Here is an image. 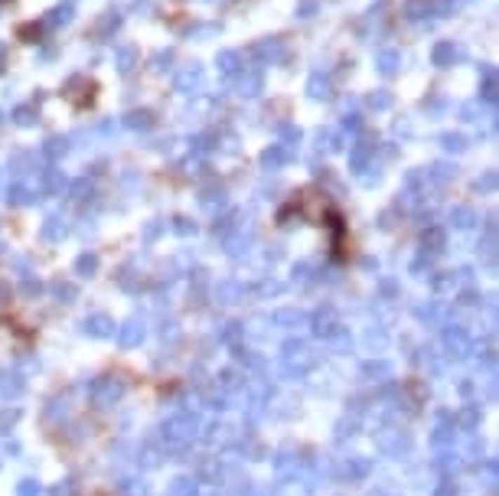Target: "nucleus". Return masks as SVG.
<instances>
[{
  "label": "nucleus",
  "instance_id": "f257e3e1",
  "mask_svg": "<svg viewBox=\"0 0 499 496\" xmlns=\"http://www.w3.org/2000/svg\"><path fill=\"white\" fill-rule=\"evenodd\" d=\"M199 85H203V69H199V66H189V69H183V72H179V78H177L179 92H196Z\"/></svg>",
  "mask_w": 499,
  "mask_h": 496
},
{
  "label": "nucleus",
  "instance_id": "f03ea898",
  "mask_svg": "<svg viewBox=\"0 0 499 496\" xmlns=\"http://www.w3.org/2000/svg\"><path fill=\"white\" fill-rule=\"evenodd\" d=\"M219 62H222V72H226V76H235L238 72V53H222V59H219Z\"/></svg>",
  "mask_w": 499,
  "mask_h": 496
},
{
  "label": "nucleus",
  "instance_id": "7ed1b4c3",
  "mask_svg": "<svg viewBox=\"0 0 499 496\" xmlns=\"http://www.w3.org/2000/svg\"><path fill=\"white\" fill-rule=\"evenodd\" d=\"M453 53H457V49H453V43H441V46L434 49V62H437V66H444L447 59H453Z\"/></svg>",
  "mask_w": 499,
  "mask_h": 496
},
{
  "label": "nucleus",
  "instance_id": "20e7f679",
  "mask_svg": "<svg viewBox=\"0 0 499 496\" xmlns=\"http://www.w3.org/2000/svg\"><path fill=\"white\" fill-rule=\"evenodd\" d=\"M258 88H261V76L242 78V95H258Z\"/></svg>",
  "mask_w": 499,
  "mask_h": 496
},
{
  "label": "nucleus",
  "instance_id": "39448f33",
  "mask_svg": "<svg viewBox=\"0 0 499 496\" xmlns=\"http://www.w3.org/2000/svg\"><path fill=\"white\" fill-rule=\"evenodd\" d=\"M395 62H398L395 53H382V59H378V69H382L385 76H392V72H395Z\"/></svg>",
  "mask_w": 499,
  "mask_h": 496
},
{
  "label": "nucleus",
  "instance_id": "423d86ee",
  "mask_svg": "<svg viewBox=\"0 0 499 496\" xmlns=\"http://www.w3.org/2000/svg\"><path fill=\"white\" fill-rule=\"evenodd\" d=\"M388 102H392L388 95H372V98H369V105H372V108H388Z\"/></svg>",
  "mask_w": 499,
  "mask_h": 496
},
{
  "label": "nucleus",
  "instance_id": "0eeeda50",
  "mask_svg": "<svg viewBox=\"0 0 499 496\" xmlns=\"http://www.w3.org/2000/svg\"><path fill=\"white\" fill-rule=\"evenodd\" d=\"M29 115H33L29 108H17V118H20V124H29V121H33V118H29Z\"/></svg>",
  "mask_w": 499,
  "mask_h": 496
}]
</instances>
